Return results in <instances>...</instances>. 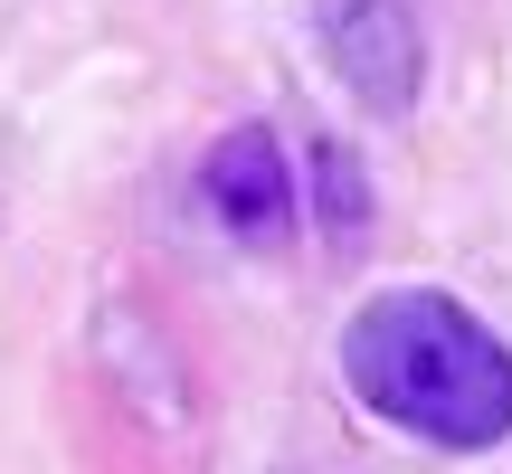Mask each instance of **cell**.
I'll use <instances>...</instances> for the list:
<instances>
[{
	"label": "cell",
	"mask_w": 512,
	"mask_h": 474,
	"mask_svg": "<svg viewBox=\"0 0 512 474\" xmlns=\"http://www.w3.org/2000/svg\"><path fill=\"white\" fill-rule=\"evenodd\" d=\"M323 48H332V76H342L370 114H408L418 105L427 38H418V10H408V0H323Z\"/></svg>",
	"instance_id": "2"
},
{
	"label": "cell",
	"mask_w": 512,
	"mask_h": 474,
	"mask_svg": "<svg viewBox=\"0 0 512 474\" xmlns=\"http://www.w3.org/2000/svg\"><path fill=\"white\" fill-rule=\"evenodd\" d=\"M342 380L361 389L370 418L408 427V437L446 446V456H484L512 437V351L494 323L437 285H389L342 323Z\"/></svg>",
	"instance_id": "1"
},
{
	"label": "cell",
	"mask_w": 512,
	"mask_h": 474,
	"mask_svg": "<svg viewBox=\"0 0 512 474\" xmlns=\"http://www.w3.org/2000/svg\"><path fill=\"white\" fill-rule=\"evenodd\" d=\"M200 190L219 209V228L247 237V247H285L294 237V171H285V143L266 124L219 133V152L200 162Z\"/></svg>",
	"instance_id": "3"
},
{
	"label": "cell",
	"mask_w": 512,
	"mask_h": 474,
	"mask_svg": "<svg viewBox=\"0 0 512 474\" xmlns=\"http://www.w3.org/2000/svg\"><path fill=\"white\" fill-rule=\"evenodd\" d=\"M304 200H313V228L332 237V256H361L370 247L380 200H370V162L342 143V133H313V152H304Z\"/></svg>",
	"instance_id": "4"
}]
</instances>
